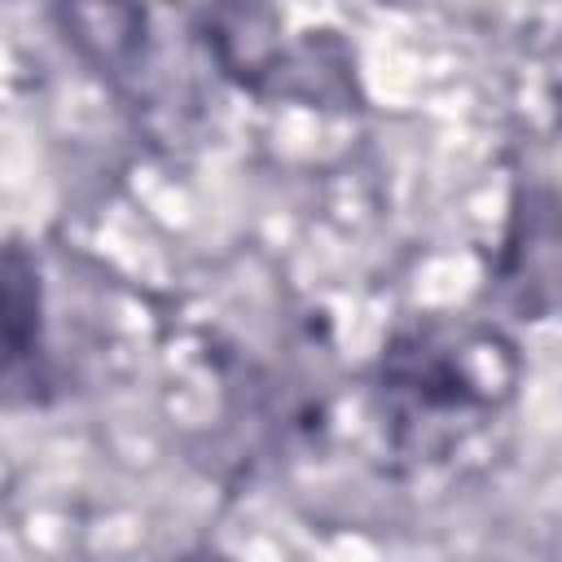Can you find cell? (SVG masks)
I'll return each instance as SVG.
<instances>
[{
    "label": "cell",
    "instance_id": "cell-1",
    "mask_svg": "<svg viewBox=\"0 0 562 562\" xmlns=\"http://www.w3.org/2000/svg\"><path fill=\"white\" fill-rule=\"evenodd\" d=\"M382 395H386L395 435L417 439L422 448H430L435 435H448L457 422L492 404L474 364L465 360L461 338L443 329H417L386 351Z\"/></svg>",
    "mask_w": 562,
    "mask_h": 562
},
{
    "label": "cell",
    "instance_id": "cell-2",
    "mask_svg": "<svg viewBox=\"0 0 562 562\" xmlns=\"http://www.w3.org/2000/svg\"><path fill=\"white\" fill-rule=\"evenodd\" d=\"M44 386L40 272L22 246H0V400H35Z\"/></svg>",
    "mask_w": 562,
    "mask_h": 562
}]
</instances>
